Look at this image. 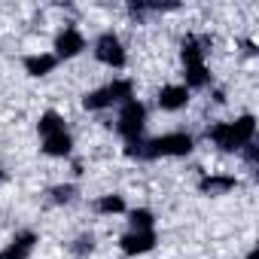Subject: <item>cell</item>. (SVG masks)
<instances>
[{"mask_svg":"<svg viewBox=\"0 0 259 259\" xmlns=\"http://www.w3.org/2000/svg\"><path fill=\"white\" fill-rule=\"evenodd\" d=\"M156 244H159V238H156L153 229H150V232H132V229H128V232L119 238V247H122L125 256H144V253H150Z\"/></svg>","mask_w":259,"mask_h":259,"instance_id":"obj_5","label":"cell"},{"mask_svg":"<svg viewBox=\"0 0 259 259\" xmlns=\"http://www.w3.org/2000/svg\"><path fill=\"white\" fill-rule=\"evenodd\" d=\"M144 128H147V107L135 98V101H128L119 107V116H116V132L128 141H138L144 138Z\"/></svg>","mask_w":259,"mask_h":259,"instance_id":"obj_3","label":"cell"},{"mask_svg":"<svg viewBox=\"0 0 259 259\" xmlns=\"http://www.w3.org/2000/svg\"><path fill=\"white\" fill-rule=\"evenodd\" d=\"M192 147H195L192 135H186V132H171V135H159V138L147 141L141 159H183V156L192 153Z\"/></svg>","mask_w":259,"mask_h":259,"instance_id":"obj_2","label":"cell"},{"mask_svg":"<svg viewBox=\"0 0 259 259\" xmlns=\"http://www.w3.org/2000/svg\"><path fill=\"white\" fill-rule=\"evenodd\" d=\"M34 247H37V232L22 229V232H16V238L4 250H0V259H31Z\"/></svg>","mask_w":259,"mask_h":259,"instance_id":"obj_7","label":"cell"},{"mask_svg":"<svg viewBox=\"0 0 259 259\" xmlns=\"http://www.w3.org/2000/svg\"><path fill=\"white\" fill-rule=\"evenodd\" d=\"M82 107H85V110H92V113H98V110H107V107H113V98H110L107 85H104V89H95V92H89V95L82 98Z\"/></svg>","mask_w":259,"mask_h":259,"instance_id":"obj_19","label":"cell"},{"mask_svg":"<svg viewBox=\"0 0 259 259\" xmlns=\"http://www.w3.org/2000/svg\"><path fill=\"white\" fill-rule=\"evenodd\" d=\"M95 250V235H79V238H73V244H70V253L73 256H89Z\"/></svg>","mask_w":259,"mask_h":259,"instance_id":"obj_20","label":"cell"},{"mask_svg":"<svg viewBox=\"0 0 259 259\" xmlns=\"http://www.w3.org/2000/svg\"><path fill=\"white\" fill-rule=\"evenodd\" d=\"M241 156H244V162H247V168H259V147L256 144H247V147H241Z\"/></svg>","mask_w":259,"mask_h":259,"instance_id":"obj_21","label":"cell"},{"mask_svg":"<svg viewBox=\"0 0 259 259\" xmlns=\"http://www.w3.org/2000/svg\"><path fill=\"white\" fill-rule=\"evenodd\" d=\"M189 89L183 85V82H171V85H162V92H159V107L162 110H168V113H177V110H183L186 104H189Z\"/></svg>","mask_w":259,"mask_h":259,"instance_id":"obj_9","label":"cell"},{"mask_svg":"<svg viewBox=\"0 0 259 259\" xmlns=\"http://www.w3.org/2000/svg\"><path fill=\"white\" fill-rule=\"evenodd\" d=\"M37 132H40V138H49V135L67 132V128H64V116L55 113V110H46V113L40 116V122H37Z\"/></svg>","mask_w":259,"mask_h":259,"instance_id":"obj_13","label":"cell"},{"mask_svg":"<svg viewBox=\"0 0 259 259\" xmlns=\"http://www.w3.org/2000/svg\"><path fill=\"white\" fill-rule=\"evenodd\" d=\"M207 46H210L207 37H195V34L183 37V43H180V61H183V67H198V64H204Z\"/></svg>","mask_w":259,"mask_h":259,"instance_id":"obj_8","label":"cell"},{"mask_svg":"<svg viewBox=\"0 0 259 259\" xmlns=\"http://www.w3.org/2000/svg\"><path fill=\"white\" fill-rule=\"evenodd\" d=\"M232 189H238V177L235 174H204L198 180V192L201 195H229Z\"/></svg>","mask_w":259,"mask_h":259,"instance_id":"obj_10","label":"cell"},{"mask_svg":"<svg viewBox=\"0 0 259 259\" xmlns=\"http://www.w3.org/2000/svg\"><path fill=\"white\" fill-rule=\"evenodd\" d=\"M107 92H110V98H113V104H128V101H135V85H132V79H113L110 85H107Z\"/></svg>","mask_w":259,"mask_h":259,"instance_id":"obj_15","label":"cell"},{"mask_svg":"<svg viewBox=\"0 0 259 259\" xmlns=\"http://www.w3.org/2000/svg\"><path fill=\"white\" fill-rule=\"evenodd\" d=\"M128 226H132V232H150L156 226V213L150 207H138L128 213Z\"/></svg>","mask_w":259,"mask_h":259,"instance_id":"obj_16","label":"cell"},{"mask_svg":"<svg viewBox=\"0 0 259 259\" xmlns=\"http://www.w3.org/2000/svg\"><path fill=\"white\" fill-rule=\"evenodd\" d=\"M0 183H4V171H0Z\"/></svg>","mask_w":259,"mask_h":259,"instance_id":"obj_23","label":"cell"},{"mask_svg":"<svg viewBox=\"0 0 259 259\" xmlns=\"http://www.w3.org/2000/svg\"><path fill=\"white\" fill-rule=\"evenodd\" d=\"M43 153L52 156V159H67V156L73 153V138H70V132H58V135L43 138Z\"/></svg>","mask_w":259,"mask_h":259,"instance_id":"obj_12","label":"cell"},{"mask_svg":"<svg viewBox=\"0 0 259 259\" xmlns=\"http://www.w3.org/2000/svg\"><path fill=\"white\" fill-rule=\"evenodd\" d=\"M55 64H58V58H55L52 52L25 55V58H22V67H25V73H28V76H46V73H52V70H55Z\"/></svg>","mask_w":259,"mask_h":259,"instance_id":"obj_11","label":"cell"},{"mask_svg":"<svg viewBox=\"0 0 259 259\" xmlns=\"http://www.w3.org/2000/svg\"><path fill=\"white\" fill-rule=\"evenodd\" d=\"M95 58H98L101 64H107V67H113V70L125 67V46H122V40H119L113 31H104V34L95 40Z\"/></svg>","mask_w":259,"mask_h":259,"instance_id":"obj_4","label":"cell"},{"mask_svg":"<svg viewBox=\"0 0 259 259\" xmlns=\"http://www.w3.org/2000/svg\"><path fill=\"white\" fill-rule=\"evenodd\" d=\"M183 85L192 92V89H207L210 85V73H207V64H198V67H183Z\"/></svg>","mask_w":259,"mask_h":259,"instance_id":"obj_14","label":"cell"},{"mask_svg":"<svg viewBox=\"0 0 259 259\" xmlns=\"http://www.w3.org/2000/svg\"><path fill=\"white\" fill-rule=\"evenodd\" d=\"M204 138L223 153H241V147L253 144V138H256V116L244 113L235 122H213L204 132Z\"/></svg>","mask_w":259,"mask_h":259,"instance_id":"obj_1","label":"cell"},{"mask_svg":"<svg viewBox=\"0 0 259 259\" xmlns=\"http://www.w3.org/2000/svg\"><path fill=\"white\" fill-rule=\"evenodd\" d=\"M247 259H259V256H256V253H250V256H247Z\"/></svg>","mask_w":259,"mask_h":259,"instance_id":"obj_22","label":"cell"},{"mask_svg":"<svg viewBox=\"0 0 259 259\" xmlns=\"http://www.w3.org/2000/svg\"><path fill=\"white\" fill-rule=\"evenodd\" d=\"M82 49H85V37L76 31V28H64L58 37H55V58L58 61H67V58H76V55H82Z\"/></svg>","mask_w":259,"mask_h":259,"instance_id":"obj_6","label":"cell"},{"mask_svg":"<svg viewBox=\"0 0 259 259\" xmlns=\"http://www.w3.org/2000/svg\"><path fill=\"white\" fill-rule=\"evenodd\" d=\"M95 210H98V213H104V217L125 213V198H122V195H116V192H110V195H101V198L95 201Z\"/></svg>","mask_w":259,"mask_h":259,"instance_id":"obj_18","label":"cell"},{"mask_svg":"<svg viewBox=\"0 0 259 259\" xmlns=\"http://www.w3.org/2000/svg\"><path fill=\"white\" fill-rule=\"evenodd\" d=\"M46 195H49V201H52V204H58V207H61V204H73V201H76V195H79V189H76L73 183H58V186H52Z\"/></svg>","mask_w":259,"mask_h":259,"instance_id":"obj_17","label":"cell"}]
</instances>
